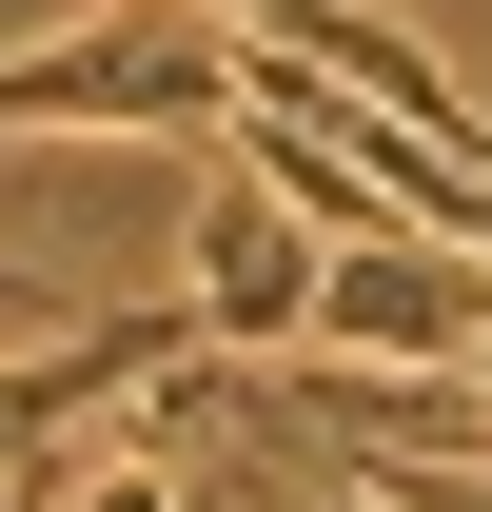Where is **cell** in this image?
<instances>
[{"label":"cell","mask_w":492,"mask_h":512,"mask_svg":"<svg viewBox=\"0 0 492 512\" xmlns=\"http://www.w3.org/2000/svg\"><path fill=\"white\" fill-rule=\"evenodd\" d=\"M237 60L256 20H217V0H119V20H60L0 60V138H237Z\"/></svg>","instance_id":"obj_1"},{"label":"cell","mask_w":492,"mask_h":512,"mask_svg":"<svg viewBox=\"0 0 492 512\" xmlns=\"http://www.w3.org/2000/svg\"><path fill=\"white\" fill-rule=\"evenodd\" d=\"M315 276H335V237L217 138V178H197V335L217 355H276V335H315Z\"/></svg>","instance_id":"obj_2"},{"label":"cell","mask_w":492,"mask_h":512,"mask_svg":"<svg viewBox=\"0 0 492 512\" xmlns=\"http://www.w3.org/2000/svg\"><path fill=\"white\" fill-rule=\"evenodd\" d=\"M197 355H217V335H197V296H158V316H60L40 355H0V493H20L79 414H119L138 375H197Z\"/></svg>","instance_id":"obj_3"},{"label":"cell","mask_w":492,"mask_h":512,"mask_svg":"<svg viewBox=\"0 0 492 512\" xmlns=\"http://www.w3.org/2000/svg\"><path fill=\"white\" fill-rule=\"evenodd\" d=\"M315 335H335V355H433V375H473V335H492V256H453V237H335Z\"/></svg>","instance_id":"obj_4"},{"label":"cell","mask_w":492,"mask_h":512,"mask_svg":"<svg viewBox=\"0 0 492 512\" xmlns=\"http://www.w3.org/2000/svg\"><path fill=\"white\" fill-rule=\"evenodd\" d=\"M79 512H178V493H158V473H99V493H79Z\"/></svg>","instance_id":"obj_5"},{"label":"cell","mask_w":492,"mask_h":512,"mask_svg":"<svg viewBox=\"0 0 492 512\" xmlns=\"http://www.w3.org/2000/svg\"><path fill=\"white\" fill-rule=\"evenodd\" d=\"M473 394H492V335H473Z\"/></svg>","instance_id":"obj_6"}]
</instances>
